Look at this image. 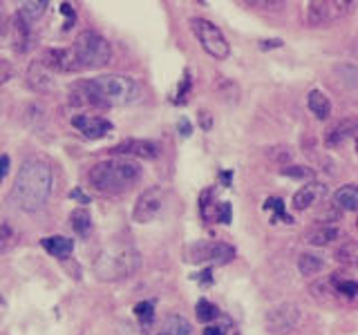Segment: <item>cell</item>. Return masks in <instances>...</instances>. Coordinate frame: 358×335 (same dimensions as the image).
<instances>
[{
	"label": "cell",
	"instance_id": "1",
	"mask_svg": "<svg viewBox=\"0 0 358 335\" xmlns=\"http://www.w3.org/2000/svg\"><path fill=\"white\" fill-rule=\"evenodd\" d=\"M54 190L52 163L43 156H29L18 168L16 181L11 186L9 199L25 212H36L48 206Z\"/></svg>",
	"mask_w": 358,
	"mask_h": 335
},
{
	"label": "cell",
	"instance_id": "2",
	"mask_svg": "<svg viewBox=\"0 0 358 335\" xmlns=\"http://www.w3.org/2000/svg\"><path fill=\"white\" fill-rule=\"evenodd\" d=\"M141 179V165L123 156L96 161L87 170V184L101 195H121Z\"/></svg>",
	"mask_w": 358,
	"mask_h": 335
},
{
	"label": "cell",
	"instance_id": "3",
	"mask_svg": "<svg viewBox=\"0 0 358 335\" xmlns=\"http://www.w3.org/2000/svg\"><path fill=\"white\" fill-rule=\"evenodd\" d=\"M78 85H81L87 92V96L92 98V103L101 107L128 105V103H134L141 94L139 83L134 81L132 76H123V74H103Z\"/></svg>",
	"mask_w": 358,
	"mask_h": 335
},
{
	"label": "cell",
	"instance_id": "4",
	"mask_svg": "<svg viewBox=\"0 0 358 335\" xmlns=\"http://www.w3.org/2000/svg\"><path fill=\"white\" fill-rule=\"evenodd\" d=\"M141 266L139 251L130 244H110L96 255L92 271L103 282H117L134 275Z\"/></svg>",
	"mask_w": 358,
	"mask_h": 335
},
{
	"label": "cell",
	"instance_id": "5",
	"mask_svg": "<svg viewBox=\"0 0 358 335\" xmlns=\"http://www.w3.org/2000/svg\"><path fill=\"white\" fill-rule=\"evenodd\" d=\"M72 52L78 65H81V70H99V67L108 65L112 59V47L108 38H103L99 31L92 29H83L74 38Z\"/></svg>",
	"mask_w": 358,
	"mask_h": 335
},
{
	"label": "cell",
	"instance_id": "6",
	"mask_svg": "<svg viewBox=\"0 0 358 335\" xmlns=\"http://www.w3.org/2000/svg\"><path fill=\"white\" fill-rule=\"evenodd\" d=\"M190 31L195 34V38L199 40L201 50L208 56H213L215 61H227L231 56V45L224 38V34L217 25H213L206 18H190L188 20Z\"/></svg>",
	"mask_w": 358,
	"mask_h": 335
},
{
	"label": "cell",
	"instance_id": "7",
	"mask_svg": "<svg viewBox=\"0 0 358 335\" xmlns=\"http://www.w3.org/2000/svg\"><path fill=\"white\" fill-rule=\"evenodd\" d=\"M235 257V248L224 241H195L186 248V262L193 264H229Z\"/></svg>",
	"mask_w": 358,
	"mask_h": 335
},
{
	"label": "cell",
	"instance_id": "8",
	"mask_svg": "<svg viewBox=\"0 0 358 335\" xmlns=\"http://www.w3.org/2000/svg\"><path fill=\"white\" fill-rule=\"evenodd\" d=\"M352 7L354 3H347V0H343V3L341 0H313V3H307V25L309 27L329 25V22L345 16Z\"/></svg>",
	"mask_w": 358,
	"mask_h": 335
},
{
	"label": "cell",
	"instance_id": "9",
	"mask_svg": "<svg viewBox=\"0 0 358 335\" xmlns=\"http://www.w3.org/2000/svg\"><path fill=\"white\" fill-rule=\"evenodd\" d=\"M164 197H166V190L162 186L145 188L143 193L137 197V201H134L132 219L137 221V223H150L162 212V208H164Z\"/></svg>",
	"mask_w": 358,
	"mask_h": 335
},
{
	"label": "cell",
	"instance_id": "10",
	"mask_svg": "<svg viewBox=\"0 0 358 335\" xmlns=\"http://www.w3.org/2000/svg\"><path fill=\"white\" fill-rule=\"evenodd\" d=\"M264 322H266V329L271 333L285 335L289 331H294L296 324L300 322V308L294 302H282V304L268 308Z\"/></svg>",
	"mask_w": 358,
	"mask_h": 335
},
{
	"label": "cell",
	"instance_id": "11",
	"mask_svg": "<svg viewBox=\"0 0 358 335\" xmlns=\"http://www.w3.org/2000/svg\"><path fill=\"white\" fill-rule=\"evenodd\" d=\"M112 156H123V159H130V156H139V159H157L162 154V145L150 139H126L117 143L115 148H110Z\"/></svg>",
	"mask_w": 358,
	"mask_h": 335
},
{
	"label": "cell",
	"instance_id": "12",
	"mask_svg": "<svg viewBox=\"0 0 358 335\" xmlns=\"http://www.w3.org/2000/svg\"><path fill=\"white\" fill-rule=\"evenodd\" d=\"M38 61L48 67L50 72H61V74L81 72V65H78L72 47H50L41 54Z\"/></svg>",
	"mask_w": 358,
	"mask_h": 335
},
{
	"label": "cell",
	"instance_id": "13",
	"mask_svg": "<svg viewBox=\"0 0 358 335\" xmlns=\"http://www.w3.org/2000/svg\"><path fill=\"white\" fill-rule=\"evenodd\" d=\"M5 36L9 38L11 47H14V52H18V54L27 52L31 47V25L18 14V11L9 18Z\"/></svg>",
	"mask_w": 358,
	"mask_h": 335
},
{
	"label": "cell",
	"instance_id": "14",
	"mask_svg": "<svg viewBox=\"0 0 358 335\" xmlns=\"http://www.w3.org/2000/svg\"><path fill=\"white\" fill-rule=\"evenodd\" d=\"M72 126L83 134L85 139H103L112 132V123L103 117H94V114H78L72 117Z\"/></svg>",
	"mask_w": 358,
	"mask_h": 335
},
{
	"label": "cell",
	"instance_id": "15",
	"mask_svg": "<svg viewBox=\"0 0 358 335\" xmlns=\"http://www.w3.org/2000/svg\"><path fill=\"white\" fill-rule=\"evenodd\" d=\"M27 85L31 92H38V94H48L54 89V74L45 67L41 61H31L27 67Z\"/></svg>",
	"mask_w": 358,
	"mask_h": 335
},
{
	"label": "cell",
	"instance_id": "16",
	"mask_svg": "<svg viewBox=\"0 0 358 335\" xmlns=\"http://www.w3.org/2000/svg\"><path fill=\"white\" fill-rule=\"evenodd\" d=\"M324 195H327V186L324 184H305L291 199V206H294V210H307L322 201Z\"/></svg>",
	"mask_w": 358,
	"mask_h": 335
},
{
	"label": "cell",
	"instance_id": "17",
	"mask_svg": "<svg viewBox=\"0 0 358 335\" xmlns=\"http://www.w3.org/2000/svg\"><path fill=\"white\" fill-rule=\"evenodd\" d=\"M356 128L358 123L356 119H343L338 121L336 126L327 132V137H324V143L329 145V148H338V145H343L345 141H350L354 134H356Z\"/></svg>",
	"mask_w": 358,
	"mask_h": 335
},
{
	"label": "cell",
	"instance_id": "18",
	"mask_svg": "<svg viewBox=\"0 0 358 335\" xmlns=\"http://www.w3.org/2000/svg\"><path fill=\"white\" fill-rule=\"evenodd\" d=\"M152 335H195V329L184 315H168Z\"/></svg>",
	"mask_w": 358,
	"mask_h": 335
},
{
	"label": "cell",
	"instance_id": "19",
	"mask_svg": "<svg viewBox=\"0 0 358 335\" xmlns=\"http://www.w3.org/2000/svg\"><path fill=\"white\" fill-rule=\"evenodd\" d=\"M41 246L50 255L59 257V260H65V257H70L72 251H74V239L63 237V234H52V237H43Z\"/></svg>",
	"mask_w": 358,
	"mask_h": 335
},
{
	"label": "cell",
	"instance_id": "20",
	"mask_svg": "<svg viewBox=\"0 0 358 335\" xmlns=\"http://www.w3.org/2000/svg\"><path fill=\"white\" fill-rule=\"evenodd\" d=\"M334 206L347 210V212H354L358 208V188L354 184H347L343 188H338L334 193Z\"/></svg>",
	"mask_w": 358,
	"mask_h": 335
},
{
	"label": "cell",
	"instance_id": "21",
	"mask_svg": "<svg viewBox=\"0 0 358 335\" xmlns=\"http://www.w3.org/2000/svg\"><path fill=\"white\" fill-rule=\"evenodd\" d=\"M307 107L311 110V114L316 119H327L331 114V100L327 98V94L320 92V89H311L307 96Z\"/></svg>",
	"mask_w": 358,
	"mask_h": 335
},
{
	"label": "cell",
	"instance_id": "22",
	"mask_svg": "<svg viewBox=\"0 0 358 335\" xmlns=\"http://www.w3.org/2000/svg\"><path fill=\"white\" fill-rule=\"evenodd\" d=\"M70 226L72 230L78 234V237H90V232H92V217H90V212L85 208H76L72 210L70 215Z\"/></svg>",
	"mask_w": 358,
	"mask_h": 335
},
{
	"label": "cell",
	"instance_id": "23",
	"mask_svg": "<svg viewBox=\"0 0 358 335\" xmlns=\"http://www.w3.org/2000/svg\"><path fill=\"white\" fill-rule=\"evenodd\" d=\"M48 7H50L48 0H27V3L18 5V14L31 25L34 20H38L45 14V11H48Z\"/></svg>",
	"mask_w": 358,
	"mask_h": 335
},
{
	"label": "cell",
	"instance_id": "24",
	"mask_svg": "<svg viewBox=\"0 0 358 335\" xmlns=\"http://www.w3.org/2000/svg\"><path fill=\"white\" fill-rule=\"evenodd\" d=\"M341 237V230L336 226H322V228H316L307 234V241L311 246H327L331 241H336Z\"/></svg>",
	"mask_w": 358,
	"mask_h": 335
},
{
	"label": "cell",
	"instance_id": "25",
	"mask_svg": "<svg viewBox=\"0 0 358 335\" xmlns=\"http://www.w3.org/2000/svg\"><path fill=\"white\" fill-rule=\"evenodd\" d=\"M322 266H324L322 257L313 255V253H302L298 257V271L302 275H316V273L322 271Z\"/></svg>",
	"mask_w": 358,
	"mask_h": 335
},
{
	"label": "cell",
	"instance_id": "26",
	"mask_svg": "<svg viewBox=\"0 0 358 335\" xmlns=\"http://www.w3.org/2000/svg\"><path fill=\"white\" fill-rule=\"evenodd\" d=\"M134 318L139 320L143 329H150L155 322V302H139V304L134 306Z\"/></svg>",
	"mask_w": 358,
	"mask_h": 335
},
{
	"label": "cell",
	"instance_id": "27",
	"mask_svg": "<svg viewBox=\"0 0 358 335\" xmlns=\"http://www.w3.org/2000/svg\"><path fill=\"white\" fill-rule=\"evenodd\" d=\"M262 208H264V210H273L275 219H280V221H285V223H294V217H291L289 212H287L285 201H282V199H278V197H268V199H264V206H262Z\"/></svg>",
	"mask_w": 358,
	"mask_h": 335
},
{
	"label": "cell",
	"instance_id": "28",
	"mask_svg": "<svg viewBox=\"0 0 358 335\" xmlns=\"http://www.w3.org/2000/svg\"><path fill=\"white\" fill-rule=\"evenodd\" d=\"M195 315H197V320L199 322H213L217 315H220V311H217V306L213 304V302H208V299H199L197 302V306H195Z\"/></svg>",
	"mask_w": 358,
	"mask_h": 335
},
{
	"label": "cell",
	"instance_id": "29",
	"mask_svg": "<svg viewBox=\"0 0 358 335\" xmlns=\"http://www.w3.org/2000/svg\"><path fill=\"white\" fill-rule=\"evenodd\" d=\"M14 241H16V232L11 228V223L7 219H0V253L11 248Z\"/></svg>",
	"mask_w": 358,
	"mask_h": 335
},
{
	"label": "cell",
	"instance_id": "30",
	"mask_svg": "<svg viewBox=\"0 0 358 335\" xmlns=\"http://www.w3.org/2000/svg\"><path fill=\"white\" fill-rule=\"evenodd\" d=\"M334 286H336V290L338 293H343L345 297H356V293H358V284L354 282V279H343V277H338V273H334Z\"/></svg>",
	"mask_w": 358,
	"mask_h": 335
},
{
	"label": "cell",
	"instance_id": "31",
	"mask_svg": "<svg viewBox=\"0 0 358 335\" xmlns=\"http://www.w3.org/2000/svg\"><path fill=\"white\" fill-rule=\"evenodd\" d=\"M280 172L291 179H302V181H305V179H313V170L307 165H285Z\"/></svg>",
	"mask_w": 358,
	"mask_h": 335
},
{
	"label": "cell",
	"instance_id": "32",
	"mask_svg": "<svg viewBox=\"0 0 358 335\" xmlns=\"http://www.w3.org/2000/svg\"><path fill=\"white\" fill-rule=\"evenodd\" d=\"M268 156L275 159L278 163L287 165V161L291 159V148H289V145H275V148H268Z\"/></svg>",
	"mask_w": 358,
	"mask_h": 335
},
{
	"label": "cell",
	"instance_id": "33",
	"mask_svg": "<svg viewBox=\"0 0 358 335\" xmlns=\"http://www.w3.org/2000/svg\"><path fill=\"white\" fill-rule=\"evenodd\" d=\"M190 85H193V81H190V72L186 70L184 72V78H182V85L177 87V103H184L186 100V96H188V92H190Z\"/></svg>",
	"mask_w": 358,
	"mask_h": 335
},
{
	"label": "cell",
	"instance_id": "34",
	"mask_svg": "<svg viewBox=\"0 0 358 335\" xmlns=\"http://www.w3.org/2000/svg\"><path fill=\"white\" fill-rule=\"evenodd\" d=\"M354 257H356V246L354 244H347V246H343L338 253H336V260L345 262V264H352Z\"/></svg>",
	"mask_w": 358,
	"mask_h": 335
},
{
	"label": "cell",
	"instance_id": "35",
	"mask_svg": "<svg viewBox=\"0 0 358 335\" xmlns=\"http://www.w3.org/2000/svg\"><path fill=\"white\" fill-rule=\"evenodd\" d=\"M215 217L222 221V223H231V204L229 201H222L215 208Z\"/></svg>",
	"mask_w": 358,
	"mask_h": 335
},
{
	"label": "cell",
	"instance_id": "36",
	"mask_svg": "<svg viewBox=\"0 0 358 335\" xmlns=\"http://www.w3.org/2000/svg\"><path fill=\"white\" fill-rule=\"evenodd\" d=\"M9 78H14V65L9 61H0V83H7Z\"/></svg>",
	"mask_w": 358,
	"mask_h": 335
},
{
	"label": "cell",
	"instance_id": "37",
	"mask_svg": "<svg viewBox=\"0 0 358 335\" xmlns=\"http://www.w3.org/2000/svg\"><path fill=\"white\" fill-rule=\"evenodd\" d=\"M61 11H63V14L67 16V27H70L72 22H74V18H76V16H74V9H72V5H70V3H63V5H61Z\"/></svg>",
	"mask_w": 358,
	"mask_h": 335
},
{
	"label": "cell",
	"instance_id": "38",
	"mask_svg": "<svg viewBox=\"0 0 358 335\" xmlns=\"http://www.w3.org/2000/svg\"><path fill=\"white\" fill-rule=\"evenodd\" d=\"M7 172H9V156L3 154V156H0V181L7 177Z\"/></svg>",
	"mask_w": 358,
	"mask_h": 335
},
{
	"label": "cell",
	"instance_id": "39",
	"mask_svg": "<svg viewBox=\"0 0 358 335\" xmlns=\"http://www.w3.org/2000/svg\"><path fill=\"white\" fill-rule=\"evenodd\" d=\"M262 50H271V47H282V40L280 38H271V40H260Z\"/></svg>",
	"mask_w": 358,
	"mask_h": 335
},
{
	"label": "cell",
	"instance_id": "40",
	"mask_svg": "<svg viewBox=\"0 0 358 335\" xmlns=\"http://www.w3.org/2000/svg\"><path fill=\"white\" fill-rule=\"evenodd\" d=\"M70 199H76L78 204H90V197H85L78 188H76V190H72V193H70Z\"/></svg>",
	"mask_w": 358,
	"mask_h": 335
},
{
	"label": "cell",
	"instance_id": "41",
	"mask_svg": "<svg viewBox=\"0 0 358 335\" xmlns=\"http://www.w3.org/2000/svg\"><path fill=\"white\" fill-rule=\"evenodd\" d=\"M197 279H199L201 284H210V282H213V271H210V268H206V271H201V273L197 275Z\"/></svg>",
	"mask_w": 358,
	"mask_h": 335
},
{
	"label": "cell",
	"instance_id": "42",
	"mask_svg": "<svg viewBox=\"0 0 358 335\" xmlns=\"http://www.w3.org/2000/svg\"><path fill=\"white\" fill-rule=\"evenodd\" d=\"M199 119H201V128H204V130H210V114H208L206 110H201V112H199Z\"/></svg>",
	"mask_w": 358,
	"mask_h": 335
},
{
	"label": "cell",
	"instance_id": "43",
	"mask_svg": "<svg viewBox=\"0 0 358 335\" xmlns=\"http://www.w3.org/2000/svg\"><path fill=\"white\" fill-rule=\"evenodd\" d=\"M5 29H7V22H5V16H3V7H0V40L5 38Z\"/></svg>",
	"mask_w": 358,
	"mask_h": 335
},
{
	"label": "cell",
	"instance_id": "44",
	"mask_svg": "<svg viewBox=\"0 0 358 335\" xmlns=\"http://www.w3.org/2000/svg\"><path fill=\"white\" fill-rule=\"evenodd\" d=\"M204 335H224V329H220V327H206Z\"/></svg>",
	"mask_w": 358,
	"mask_h": 335
},
{
	"label": "cell",
	"instance_id": "45",
	"mask_svg": "<svg viewBox=\"0 0 358 335\" xmlns=\"http://www.w3.org/2000/svg\"><path fill=\"white\" fill-rule=\"evenodd\" d=\"M179 126H182V134H184V137H188V134H190V130H193V128H190V123H188L186 119H182V121H179Z\"/></svg>",
	"mask_w": 358,
	"mask_h": 335
},
{
	"label": "cell",
	"instance_id": "46",
	"mask_svg": "<svg viewBox=\"0 0 358 335\" xmlns=\"http://www.w3.org/2000/svg\"><path fill=\"white\" fill-rule=\"evenodd\" d=\"M231 177H233V172H222V184L229 186L231 184Z\"/></svg>",
	"mask_w": 358,
	"mask_h": 335
},
{
	"label": "cell",
	"instance_id": "47",
	"mask_svg": "<svg viewBox=\"0 0 358 335\" xmlns=\"http://www.w3.org/2000/svg\"><path fill=\"white\" fill-rule=\"evenodd\" d=\"M233 335H240V333H233Z\"/></svg>",
	"mask_w": 358,
	"mask_h": 335
}]
</instances>
